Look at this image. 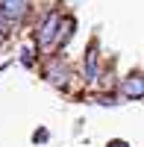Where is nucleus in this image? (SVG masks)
<instances>
[{
  "label": "nucleus",
  "instance_id": "obj_1",
  "mask_svg": "<svg viewBox=\"0 0 144 147\" xmlns=\"http://www.w3.org/2000/svg\"><path fill=\"white\" fill-rule=\"evenodd\" d=\"M27 15V0H0V24H18Z\"/></svg>",
  "mask_w": 144,
  "mask_h": 147
},
{
  "label": "nucleus",
  "instance_id": "obj_2",
  "mask_svg": "<svg viewBox=\"0 0 144 147\" xmlns=\"http://www.w3.org/2000/svg\"><path fill=\"white\" fill-rule=\"evenodd\" d=\"M59 21H62V18H59L56 12H50V15L44 18V24L38 27V44H41V47H50V44L56 41V32H59Z\"/></svg>",
  "mask_w": 144,
  "mask_h": 147
},
{
  "label": "nucleus",
  "instance_id": "obj_3",
  "mask_svg": "<svg viewBox=\"0 0 144 147\" xmlns=\"http://www.w3.org/2000/svg\"><path fill=\"white\" fill-rule=\"evenodd\" d=\"M121 94L129 97V100H138V97H144V77H141V74L129 77V80L121 85Z\"/></svg>",
  "mask_w": 144,
  "mask_h": 147
},
{
  "label": "nucleus",
  "instance_id": "obj_4",
  "mask_svg": "<svg viewBox=\"0 0 144 147\" xmlns=\"http://www.w3.org/2000/svg\"><path fill=\"white\" fill-rule=\"evenodd\" d=\"M85 80L88 82L97 80V47H88V53H85Z\"/></svg>",
  "mask_w": 144,
  "mask_h": 147
},
{
  "label": "nucleus",
  "instance_id": "obj_5",
  "mask_svg": "<svg viewBox=\"0 0 144 147\" xmlns=\"http://www.w3.org/2000/svg\"><path fill=\"white\" fill-rule=\"evenodd\" d=\"M65 77H68L65 65H53V68H47V80H50V82H56V85H65Z\"/></svg>",
  "mask_w": 144,
  "mask_h": 147
},
{
  "label": "nucleus",
  "instance_id": "obj_6",
  "mask_svg": "<svg viewBox=\"0 0 144 147\" xmlns=\"http://www.w3.org/2000/svg\"><path fill=\"white\" fill-rule=\"evenodd\" d=\"M109 147H129V141H124V138H112Z\"/></svg>",
  "mask_w": 144,
  "mask_h": 147
},
{
  "label": "nucleus",
  "instance_id": "obj_7",
  "mask_svg": "<svg viewBox=\"0 0 144 147\" xmlns=\"http://www.w3.org/2000/svg\"><path fill=\"white\" fill-rule=\"evenodd\" d=\"M21 62H24V65H32V50H24V56H21Z\"/></svg>",
  "mask_w": 144,
  "mask_h": 147
},
{
  "label": "nucleus",
  "instance_id": "obj_8",
  "mask_svg": "<svg viewBox=\"0 0 144 147\" xmlns=\"http://www.w3.org/2000/svg\"><path fill=\"white\" fill-rule=\"evenodd\" d=\"M41 141H47V129H38V132H35V144H41Z\"/></svg>",
  "mask_w": 144,
  "mask_h": 147
},
{
  "label": "nucleus",
  "instance_id": "obj_9",
  "mask_svg": "<svg viewBox=\"0 0 144 147\" xmlns=\"http://www.w3.org/2000/svg\"><path fill=\"white\" fill-rule=\"evenodd\" d=\"M0 27H3V24H0Z\"/></svg>",
  "mask_w": 144,
  "mask_h": 147
}]
</instances>
